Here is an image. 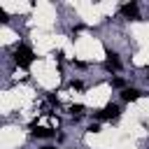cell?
I'll return each instance as SVG.
<instances>
[{"instance_id": "obj_6", "label": "cell", "mask_w": 149, "mask_h": 149, "mask_svg": "<svg viewBox=\"0 0 149 149\" xmlns=\"http://www.w3.org/2000/svg\"><path fill=\"white\" fill-rule=\"evenodd\" d=\"M140 95H142V91H137V88H123L121 91V100L123 102H135Z\"/></svg>"}, {"instance_id": "obj_8", "label": "cell", "mask_w": 149, "mask_h": 149, "mask_svg": "<svg viewBox=\"0 0 149 149\" xmlns=\"http://www.w3.org/2000/svg\"><path fill=\"white\" fill-rule=\"evenodd\" d=\"M112 86H114V88H121V91H123V88H126V81H123L121 77H116V79H112Z\"/></svg>"}, {"instance_id": "obj_4", "label": "cell", "mask_w": 149, "mask_h": 149, "mask_svg": "<svg viewBox=\"0 0 149 149\" xmlns=\"http://www.w3.org/2000/svg\"><path fill=\"white\" fill-rule=\"evenodd\" d=\"M56 133L51 130V128H44V126H33V137H37V140H49V137H54Z\"/></svg>"}, {"instance_id": "obj_2", "label": "cell", "mask_w": 149, "mask_h": 149, "mask_svg": "<svg viewBox=\"0 0 149 149\" xmlns=\"http://www.w3.org/2000/svg\"><path fill=\"white\" fill-rule=\"evenodd\" d=\"M119 114H121V107H119L116 102H109V105H107L105 109H100V112H95L93 116H95L98 121H102V119H116Z\"/></svg>"}, {"instance_id": "obj_7", "label": "cell", "mask_w": 149, "mask_h": 149, "mask_svg": "<svg viewBox=\"0 0 149 149\" xmlns=\"http://www.w3.org/2000/svg\"><path fill=\"white\" fill-rule=\"evenodd\" d=\"M70 114H72L74 119H79V116L84 114V105H79V102H77V105H70Z\"/></svg>"}, {"instance_id": "obj_11", "label": "cell", "mask_w": 149, "mask_h": 149, "mask_svg": "<svg viewBox=\"0 0 149 149\" xmlns=\"http://www.w3.org/2000/svg\"><path fill=\"white\" fill-rule=\"evenodd\" d=\"M74 68H79V70H84V68H86V63H81V61H74Z\"/></svg>"}, {"instance_id": "obj_5", "label": "cell", "mask_w": 149, "mask_h": 149, "mask_svg": "<svg viewBox=\"0 0 149 149\" xmlns=\"http://www.w3.org/2000/svg\"><path fill=\"white\" fill-rule=\"evenodd\" d=\"M137 2H126V5H121V14L126 16V19H137Z\"/></svg>"}, {"instance_id": "obj_10", "label": "cell", "mask_w": 149, "mask_h": 149, "mask_svg": "<svg viewBox=\"0 0 149 149\" xmlns=\"http://www.w3.org/2000/svg\"><path fill=\"white\" fill-rule=\"evenodd\" d=\"M88 130H91V133H98V130H100V126H98V123H91V126H88Z\"/></svg>"}, {"instance_id": "obj_9", "label": "cell", "mask_w": 149, "mask_h": 149, "mask_svg": "<svg viewBox=\"0 0 149 149\" xmlns=\"http://www.w3.org/2000/svg\"><path fill=\"white\" fill-rule=\"evenodd\" d=\"M70 86H72V88H77V91H81V88H84V84H81L79 79H72V81H70Z\"/></svg>"}, {"instance_id": "obj_1", "label": "cell", "mask_w": 149, "mask_h": 149, "mask_svg": "<svg viewBox=\"0 0 149 149\" xmlns=\"http://www.w3.org/2000/svg\"><path fill=\"white\" fill-rule=\"evenodd\" d=\"M37 56H35V51L28 47V44H16V49H14V63L19 65V68H23V70H28L30 68V63L35 61Z\"/></svg>"}, {"instance_id": "obj_3", "label": "cell", "mask_w": 149, "mask_h": 149, "mask_svg": "<svg viewBox=\"0 0 149 149\" xmlns=\"http://www.w3.org/2000/svg\"><path fill=\"white\" fill-rule=\"evenodd\" d=\"M121 68V61H119V54H114V51H107V61H105V70L107 72H114V70H119Z\"/></svg>"}]
</instances>
